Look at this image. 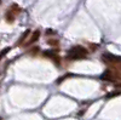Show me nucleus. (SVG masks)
<instances>
[{"instance_id":"423d86ee","label":"nucleus","mask_w":121,"mask_h":120,"mask_svg":"<svg viewBox=\"0 0 121 120\" xmlns=\"http://www.w3.org/2000/svg\"><path fill=\"white\" fill-rule=\"evenodd\" d=\"M44 55H45V56H47V57H50V58H52V59H53V58H55V56H56V55H55V51H45V52H44Z\"/></svg>"},{"instance_id":"20e7f679","label":"nucleus","mask_w":121,"mask_h":120,"mask_svg":"<svg viewBox=\"0 0 121 120\" xmlns=\"http://www.w3.org/2000/svg\"><path fill=\"white\" fill-rule=\"evenodd\" d=\"M15 16H16V15L11 11V10H9V11L6 12V16H5V17H6V21H9L10 23H12L13 19H15Z\"/></svg>"},{"instance_id":"39448f33","label":"nucleus","mask_w":121,"mask_h":120,"mask_svg":"<svg viewBox=\"0 0 121 120\" xmlns=\"http://www.w3.org/2000/svg\"><path fill=\"white\" fill-rule=\"evenodd\" d=\"M29 34H30V31L28 29V31H26V32L21 35V38H19V40H18V43H17V44H18V45H19V44H22V43L24 41V40H26V38H27Z\"/></svg>"},{"instance_id":"f257e3e1","label":"nucleus","mask_w":121,"mask_h":120,"mask_svg":"<svg viewBox=\"0 0 121 120\" xmlns=\"http://www.w3.org/2000/svg\"><path fill=\"white\" fill-rule=\"evenodd\" d=\"M87 56V51L86 49L82 47V46H74L69 50L68 52V59L70 61H75V59H82Z\"/></svg>"},{"instance_id":"6e6552de","label":"nucleus","mask_w":121,"mask_h":120,"mask_svg":"<svg viewBox=\"0 0 121 120\" xmlns=\"http://www.w3.org/2000/svg\"><path fill=\"white\" fill-rule=\"evenodd\" d=\"M120 93H121L120 91H115V92H112V93L107 95V98H112V97H114V96H117V95H120Z\"/></svg>"},{"instance_id":"7ed1b4c3","label":"nucleus","mask_w":121,"mask_h":120,"mask_svg":"<svg viewBox=\"0 0 121 120\" xmlns=\"http://www.w3.org/2000/svg\"><path fill=\"white\" fill-rule=\"evenodd\" d=\"M39 36H40V32H39V31L34 32V33H33V35H32V38H30V39H29V41L27 43V45H30V44H33V43H35L36 40L39 39Z\"/></svg>"},{"instance_id":"f03ea898","label":"nucleus","mask_w":121,"mask_h":120,"mask_svg":"<svg viewBox=\"0 0 121 120\" xmlns=\"http://www.w3.org/2000/svg\"><path fill=\"white\" fill-rule=\"evenodd\" d=\"M102 58L104 59L105 62H121V57H117V56H114V55H110V53L103 55Z\"/></svg>"},{"instance_id":"0eeeda50","label":"nucleus","mask_w":121,"mask_h":120,"mask_svg":"<svg viewBox=\"0 0 121 120\" xmlns=\"http://www.w3.org/2000/svg\"><path fill=\"white\" fill-rule=\"evenodd\" d=\"M10 50H11V49H10V47H6V49H4V51H1V52H0V59H1L9 51H10Z\"/></svg>"}]
</instances>
